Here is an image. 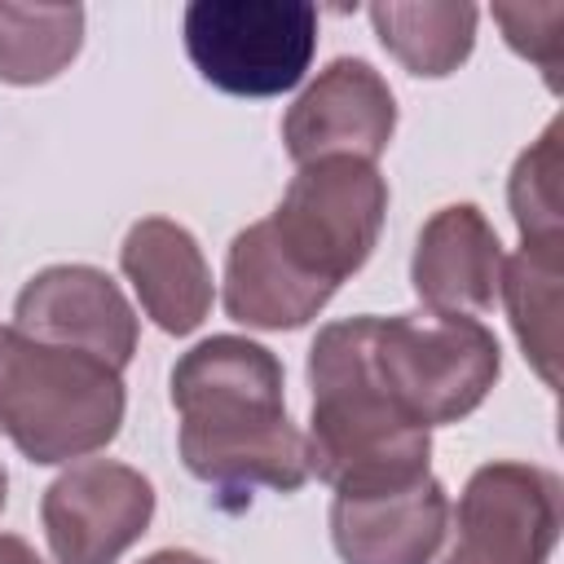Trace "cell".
<instances>
[{
  "instance_id": "obj_9",
  "label": "cell",
  "mask_w": 564,
  "mask_h": 564,
  "mask_svg": "<svg viewBox=\"0 0 564 564\" xmlns=\"http://www.w3.org/2000/svg\"><path fill=\"white\" fill-rule=\"evenodd\" d=\"M397 128V101L388 79L361 57H335L286 110L282 141L304 167L317 159H366L375 163Z\"/></svg>"
},
{
  "instance_id": "obj_18",
  "label": "cell",
  "mask_w": 564,
  "mask_h": 564,
  "mask_svg": "<svg viewBox=\"0 0 564 564\" xmlns=\"http://www.w3.org/2000/svg\"><path fill=\"white\" fill-rule=\"evenodd\" d=\"M560 119L516 159L511 167V216L524 247H564V198H560Z\"/></svg>"
},
{
  "instance_id": "obj_20",
  "label": "cell",
  "mask_w": 564,
  "mask_h": 564,
  "mask_svg": "<svg viewBox=\"0 0 564 564\" xmlns=\"http://www.w3.org/2000/svg\"><path fill=\"white\" fill-rule=\"evenodd\" d=\"M0 564H44V560L35 555L31 542H22L13 533H0Z\"/></svg>"
},
{
  "instance_id": "obj_4",
  "label": "cell",
  "mask_w": 564,
  "mask_h": 564,
  "mask_svg": "<svg viewBox=\"0 0 564 564\" xmlns=\"http://www.w3.org/2000/svg\"><path fill=\"white\" fill-rule=\"evenodd\" d=\"M370 357L379 383L423 427L467 419L502 370L498 339L480 317L432 308L375 317Z\"/></svg>"
},
{
  "instance_id": "obj_5",
  "label": "cell",
  "mask_w": 564,
  "mask_h": 564,
  "mask_svg": "<svg viewBox=\"0 0 564 564\" xmlns=\"http://www.w3.org/2000/svg\"><path fill=\"white\" fill-rule=\"evenodd\" d=\"M383 212L388 181L379 176V167L335 154L304 163L291 176L282 203L269 216V234L295 269L326 286H339L370 260Z\"/></svg>"
},
{
  "instance_id": "obj_3",
  "label": "cell",
  "mask_w": 564,
  "mask_h": 564,
  "mask_svg": "<svg viewBox=\"0 0 564 564\" xmlns=\"http://www.w3.org/2000/svg\"><path fill=\"white\" fill-rule=\"evenodd\" d=\"M123 379L101 357L0 326V432L31 463L84 458L119 436Z\"/></svg>"
},
{
  "instance_id": "obj_13",
  "label": "cell",
  "mask_w": 564,
  "mask_h": 564,
  "mask_svg": "<svg viewBox=\"0 0 564 564\" xmlns=\"http://www.w3.org/2000/svg\"><path fill=\"white\" fill-rule=\"evenodd\" d=\"M119 264L145 317L159 330L189 335L194 326H203L212 308V273H207L198 238L185 225L167 216L137 220L119 247Z\"/></svg>"
},
{
  "instance_id": "obj_22",
  "label": "cell",
  "mask_w": 564,
  "mask_h": 564,
  "mask_svg": "<svg viewBox=\"0 0 564 564\" xmlns=\"http://www.w3.org/2000/svg\"><path fill=\"white\" fill-rule=\"evenodd\" d=\"M4 498H9V476H4V467H0V511H4Z\"/></svg>"
},
{
  "instance_id": "obj_21",
  "label": "cell",
  "mask_w": 564,
  "mask_h": 564,
  "mask_svg": "<svg viewBox=\"0 0 564 564\" xmlns=\"http://www.w3.org/2000/svg\"><path fill=\"white\" fill-rule=\"evenodd\" d=\"M141 564H207V560H203V555H194V551L167 546V551H154V555H145Z\"/></svg>"
},
{
  "instance_id": "obj_15",
  "label": "cell",
  "mask_w": 564,
  "mask_h": 564,
  "mask_svg": "<svg viewBox=\"0 0 564 564\" xmlns=\"http://www.w3.org/2000/svg\"><path fill=\"white\" fill-rule=\"evenodd\" d=\"M476 4L458 0H423V4H401V0H379L370 4V22L379 44L410 70L441 79L458 70L476 44Z\"/></svg>"
},
{
  "instance_id": "obj_12",
  "label": "cell",
  "mask_w": 564,
  "mask_h": 564,
  "mask_svg": "<svg viewBox=\"0 0 564 564\" xmlns=\"http://www.w3.org/2000/svg\"><path fill=\"white\" fill-rule=\"evenodd\" d=\"M502 260V242L485 212L476 203H449L423 225L410 260V282L423 308L476 317L498 300Z\"/></svg>"
},
{
  "instance_id": "obj_7",
  "label": "cell",
  "mask_w": 564,
  "mask_h": 564,
  "mask_svg": "<svg viewBox=\"0 0 564 564\" xmlns=\"http://www.w3.org/2000/svg\"><path fill=\"white\" fill-rule=\"evenodd\" d=\"M441 564H546L560 538V480L533 463H485L458 494Z\"/></svg>"
},
{
  "instance_id": "obj_1",
  "label": "cell",
  "mask_w": 564,
  "mask_h": 564,
  "mask_svg": "<svg viewBox=\"0 0 564 564\" xmlns=\"http://www.w3.org/2000/svg\"><path fill=\"white\" fill-rule=\"evenodd\" d=\"M185 467L220 489L269 485L295 494L308 480V441L286 419L282 361L242 335H212L172 366Z\"/></svg>"
},
{
  "instance_id": "obj_17",
  "label": "cell",
  "mask_w": 564,
  "mask_h": 564,
  "mask_svg": "<svg viewBox=\"0 0 564 564\" xmlns=\"http://www.w3.org/2000/svg\"><path fill=\"white\" fill-rule=\"evenodd\" d=\"M84 44L79 4H4L0 0V79L48 84Z\"/></svg>"
},
{
  "instance_id": "obj_2",
  "label": "cell",
  "mask_w": 564,
  "mask_h": 564,
  "mask_svg": "<svg viewBox=\"0 0 564 564\" xmlns=\"http://www.w3.org/2000/svg\"><path fill=\"white\" fill-rule=\"evenodd\" d=\"M375 313L317 330L308 348V476L335 494H383L427 476L432 427H423L375 375Z\"/></svg>"
},
{
  "instance_id": "obj_8",
  "label": "cell",
  "mask_w": 564,
  "mask_h": 564,
  "mask_svg": "<svg viewBox=\"0 0 564 564\" xmlns=\"http://www.w3.org/2000/svg\"><path fill=\"white\" fill-rule=\"evenodd\" d=\"M154 516V485L115 458L66 467L40 502L44 538L57 564H115Z\"/></svg>"
},
{
  "instance_id": "obj_11",
  "label": "cell",
  "mask_w": 564,
  "mask_h": 564,
  "mask_svg": "<svg viewBox=\"0 0 564 564\" xmlns=\"http://www.w3.org/2000/svg\"><path fill=\"white\" fill-rule=\"evenodd\" d=\"M449 529L445 485L427 471L383 494H335L330 538L344 564H432Z\"/></svg>"
},
{
  "instance_id": "obj_14",
  "label": "cell",
  "mask_w": 564,
  "mask_h": 564,
  "mask_svg": "<svg viewBox=\"0 0 564 564\" xmlns=\"http://www.w3.org/2000/svg\"><path fill=\"white\" fill-rule=\"evenodd\" d=\"M335 286L308 278L273 242L269 220L247 225L225 256V313L256 330H295L326 308Z\"/></svg>"
},
{
  "instance_id": "obj_6",
  "label": "cell",
  "mask_w": 564,
  "mask_h": 564,
  "mask_svg": "<svg viewBox=\"0 0 564 564\" xmlns=\"http://www.w3.org/2000/svg\"><path fill=\"white\" fill-rule=\"evenodd\" d=\"M185 53L220 93L278 97L304 79L317 53V9L304 0H194Z\"/></svg>"
},
{
  "instance_id": "obj_10",
  "label": "cell",
  "mask_w": 564,
  "mask_h": 564,
  "mask_svg": "<svg viewBox=\"0 0 564 564\" xmlns=\"http://www.w3.org/2000/svg\"><path fill=\"white\" fill-rule=\"evenodd\" d=\"M13 326L31 339L79 348L123 370L137 352V313L93 264H48L13 300Z\"/></svg>"
},
{
  "instance_id": "obj_19",
  "label": "cell",
  "mask_w": 564,
  "mask_h": 564,
  "mask_svg": "<svg viewBox=\"0 0 564 564\" xmlns=\"http://www.w3.org/2000/svg\"><path fill=\"white\" fill-rule=\"evenodd\" d=\"M494 22L502 26L507 44L546 75V88H560L564 4H494Z\"/></svg>"
},
{
  "instance_id": "obj_16",
  "label": "cell",
  "mask_w": 564,
  "mask_h": 564,
  "mask_svg": "<svg viewBox=\"0 0 564 564\" xmlns=\"http://www.w3.org/2000/svg\"><path fill=\"white\" fill-rule=\"evenodd\" d=\"M560 273L564 247H520L498 278L511 330L546 388H560Z\"/></svg>"
}]
</instances>
